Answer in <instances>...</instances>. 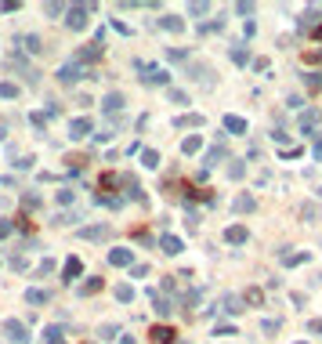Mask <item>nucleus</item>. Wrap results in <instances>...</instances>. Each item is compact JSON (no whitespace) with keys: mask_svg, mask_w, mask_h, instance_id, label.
Masks as SVG:
<instances>
[{"mask_svg":"<svg viewBox=\"0 0 322 344\" xmlns=\"http://www.w3.org/2000/svg\"><path fill=\"white\" fill-rule=\"evenodd\" d=\"M54 76H58V84H66V87L80 84V80H98V73H94V69H84L80 62H62Z\"/></svg>","mask_w":322,"mask_h":344,"instance_id":"nucleus-1","label":"nucleus"},{"mask_svg":"<svg viewBox=\"0 0 322 344\" xmlns=\"http://www.w3.org/2000/svg\"><path fill=\"white\" fill-rule=\"evenodd\" d=\"M90 15H94V4H69L66 8V26L72 29V33H80V29H87Z\"/></svg>","mask_w":322,"mask_h":344,"instance_id":"nucleus-2","label":"nucleus"},{"mask_svg":"<svg viewBox=\"0 0 322 344\" xmlns=\"http://www.w3.org/2000/svg\"><path fill=\"white\" fill-rule=\"evenodd\" d=\"M0 333H4L11 344H26L29 340V330H26L22 319H4V322H0Z\"/></svg>","mask_w":322,"mask_h":344,"instance_id":"nucleus-3","label":"nucleus"},{"mask_svg":"<svg viewBox=\"0 0 322 344\" xmlns=\"http://www.w3.org/2000/svg\"><path fill=\"white\" fill-rule=\"evenodd\" d=\"M102 51H105V48H102V40H94V44H84V48L72 55V62L87 66V62H98V58H102Z\"/></svg>","mask_w":322,"mask_h":344,"instance_id":"nucleus-4","label":"nucleus"},{"mask_svg":"<svg viewBox=\"0 0 322 344\" xmlns=\"http://www.w3.org/2000/svg\"><path fill=\"white\" fill-rule=\"evenodd\" d=\"M94 134V123H90V116H80V120H72L69 123V138L72 142H80V138H90Z\"/></svg>","mask_w":322,"mask_h":344,"instance_id":"nucleus-5","label":"nucleus"},{"mask_svg":"<svg viewBox=\"0 0 322 344\" xmlns=\"http://www.w3.org/2000/svg\"><path fill=\"white\" fill-rule=\"evenodd\" d=\"M148 340H156V344H174L178 340V330L174 326H148Z\"/></svg>","mask_w":322,"mask_h":344,"instance_id":"nucleus-6","label":"nucleus"},{"mask_svg":"<svg viewBox=\"0 0 322 344\" xmlns=\"http://www.w3.org/2000/svg\"><path fill=\"white\" fill-rule=\"evenodd\" d=\"M160 250H163L166 257H178L181 250H185V239H181V236H174V232H166V236L160 239Z\"/></svg>","mask_w":322,"mask_h":344,"instance_id":"nucleus-7","label":"nucleus"},{"mask_svg":"<svg viewBox=\"0 0 322 344\" xmlns=\"http://www.w3.org/2000/svg\"><path fill=\"white\" fill-rule=\"evenodd\" d=\"M145 297L152 301V311H156V315H170V311H174L170 297H163V293H156V290H145Z\"/></svg>","mask_w":322,"mask_h":344,"instance_id":"nucleus-8","label":"nucleus"},{"mask_svg":"<svg viewBox=\"0 0 322 344\" xmlns=\"http://www.w3.org/2000/svg\"><path fill=\"white\" fill-rule=\"evenodd\" d=\"M124 105H127V98L120 95V91H112V95H105V113H109V120L124 116Z\"/></svg>","mask_w":322,"mask_h":344,"instance_id":"nucleus-9","label":"nucleus"},{"mask_svg":"<svg viewBox=\"0 0 322 344\" xmlns=\"http://www.w3.org/2000/svg\"><path fill=\"white\" fill-rule=\"evenodd\" d=\"M224 138H228V134H218V142L206 149V156H203V163H206V167H214V163H221V160H224Z\"/></svg>","mask_w":322,"mask_h":344,"instance_id":"nucleus-10","label":"nucleus"},{"mask_svg":"<svg viewBox=\"0 0 322 344\" xmlns=\"http://www.w3.org/2000/svg\"><path fill=\"white\" fill-rule=\"evenodd\" d=\"M112 236V225H87V228H80V239H109Z\"/></svg>","mask_w":322,"mask_h":344,"instance_id":"nucleus-11","label":"nucleus"},{"mask_svg":"<svg viewBox=\"0 0 322 344\" xmlns=\"http://www.w3.org/2000/svg\"><path fill=\"white\" fill-rule=\"evenodd\" d=\"M109 264H116V268H130L134 254H130L127 246H116V250H109Z\"/></svg>","mask_w":322,"mask_h":344,"instance_id":"nucleus-12","label":"nucleus"},{"mask_svg":"<svg viewBox=\"0 0 322 344\" xmlns=\"http://www.w3.org/2000/svg\"><path fill=\"white\" fill-rule=\"evenodd\" d=\"M232 210H236V214H250V210H257V199H254L250 192H239L236 203H232Z\"/></svg>","mask_w":322,"mask_h":344,"instance_id":"nucleus-13","label":"nucleus"},{"mask_svg":"<svg viewBox=\"0 0 322 344\" xmlns=\"http://www.w3.org/2000/svg\"><path fill=\"white\" fill-rule=\"evenodd\" d=\"M246 236H250V232H246V225H228V228H224V239L232 243V246L246 243Z\"/></svg>","mask_w":322,"mask_h":344,"instance_id":"nucleus-14","label":"nucleus"},{"mask_svg":"<svg viewBox=\"0 0 322 344\" xmlns=\"http://www.w3.org/2000/svg\"><path fill=\"white\" fill-rule=\"evenodd\" d=\"M318 120H322L318 109H304V113H300V131H304V134H312V127H315Z\"/></svg>","mask_w":322,"mask_h":344,"instance_id":"nucleus-15","label":"nucleus"},{"mask_svg":"<svg viewBox=\"0 0 322 344\" xmlns=\"http://www.w3.org/2000/svg\"><path fill=\"white\" fill-rule=\"evenodd\" d=\"M242 297V304H250V308H260V304H264V290H260V286H250L246 293H239Z\"/></svg>","mask_w":322,"mask_h":344,"instance_id":"nucleus-16","label":"nucleus"},{"mask_svg":"<svg viewBox=\"0 0 322 344\" xmlns=\"http://www.w3.org/2000/svg\"><path fill=\"white\" fill-rule=\"evenodd\" d=\"M80 272H84L80 257H69V261H66V268H62V283H72V279L80 275Z\"/></svg>","mask_w":322,"mask_h":344,"instance_id":"nucleus-17","label":"nucleus"},{"mask_svg":"<svg viewBox=\"0 0 322 344\" xmlns=\"http://www.w3.org/2000/svg\"><path fill=\"white\" fill-rule=\"evenodd\" d=\"M188 73H192V80H199V84L214 87V69H210V66H192Z\"/></svg>","mask_w":322,"mask_h":344,"instance_id":"nucleus-18","label":"nucleus"},{"mask_svg":"<svg viewBox=\"0 0 322 344\" xmlns=\"http://www.w3.org/2000/svg\"><path fill=\"white\" fill-rule=\"evenodd\" d=\"M174 127H178V131H185V127H203V116H199V113H185V116L174 120Z\"/></svg>","mask_w":322,"mask_h":344,"instance_id":"nucleus-19","label":"nucleus"},{"mask_svg":"<svg viewBox=\"0 0 322 344\" xmlns=\"http://www.w3.org/2000/svg\"><path fill=\"white\" fill-rule=\"evenodd\" d=\"M224 134H246V120L242 116H224Z\"/></svg>","mask_w":322,"mask_h":344,"instance_id":"nucleus-20","label":"nucleus"},{"mask_svg":"<svg viewBox=\"0 0 322 344\" xmlns=\"http://www.w3.org/2000/svg\"><path fill=\"white\" fill-rule=\"evenodd\" d=\"M18 44H22V51H29V55H40V51H44V40H40L36 33H29V37H22Z\"/></svg>","mask_w":322,"mask_h":344,"instance_id":"nucleus-21","label":"nucleus"},{"mask_svg":"<svg viewBox=\"0 0 322 344\" xmlns=\"http://www.w3.org/2000/svg\"><path fill=\"white\" fill-rule=\"evenodd\" d=\"M199 149H203V134H188L185 142H181V152H185V156H196Z\"/></svg>","mask_w":322,"mask_h":344,"instance_id":"nucleus-22","label":"nucleus"},{"mask_svg":"<svg viewBox=\"0 0 322 344\" xmlns=\"http://www.w3.org/2000/svg\"><path fill=\"white\" fill-rule=\"evenodd\" d=\"M221 311H228V315H236V311H242V297L239 293H228L221 301Z\"/></svg>","mask_w":322,"mask_h":344,"instance_id":"nucleus-23","label":"nucleus"},{"mask_svg":"<svg viewBox=\"0 0 322 344\" xmlns=\"http://www.w3.org/2000/svg\"><path fill=\"white\" fill-rule=\"evenodd\" d=\"M116 185H120V174H116V170H105V174L98 178V189H102V192H109V189H116Z\"/></svg>","mask_w":322,"mask_h":344,"instance_id":"nucleus-24","label":"nucleus"},{"mask_svg":"<svg viewBox=\"0 0 322 344\" xmlns=\"http://www.w3.org/2000/svg\"><path fill=\"white\" fill-rule=\"evenodd\" d=\"M44 344H66L62 326H48V330H44Z\"/></svg>","mask_w":322,"mask_h":344,"instance_id":"nucleus-25","label":"nucleus"},{"mask_svg":"<svg viewBox=\"0 0 322 344\" xmlns=\"http://www.w3.org/2000/svg\"><path fill=\"white\" fill-rule=\"evenodd\" d=\"M228 163H232V167H228V178H232V181L246 178V163H242V160H228Z\"/></svg>","mask_w":322,"mask_h":344,"instance_id":"nucleus-26","label":"nucleus"},{"mask_svg":"<svg viewBox=\"0 0 322 344\" xmlns=\"http://www.w3.org/2000/svg\"><path fill=\"white\" fill-rule=\"evenodd\" d=\"M160 26H163V29H170V33H181V29H185V22H181L178 15H163Z\"/></svg>","mask_w":322,"mask_h":344,"instance_id":"nucleus-27","label":"nucleus"},{"mask_svg":"<svg viewBox=\"0 0 322 344\" xmlns=\"http://www.w3.org/2000/svg\"><path fill=\"white\" fill-rule=\"evenodd\" d=\"M232 62H236V66H246V62H250V48H246V44H236V48H232Z\"/></svg>","mask_w":322,"mask_h":344,"instance_id":"nucleus-28","label":"nucleus"},{"mask_svg":"<svg viewBox=\"0 0 322 344\" xmlns=\"http://www.w3.org/2000/svg\"><path fill=\"white\" fill-rule=\"evenodd\" d=\"M102 286H105V283H102V279H98V275H90V279H87V283L80 286V297H90V293H98Z\"/></svg>","mask_w":322,"mask_h":344,"instance_id":"nucleus-29","label":"nucleus"},{"mask_svg":"<svg viewBox=\"0 0 322 344\" xmlns=\"http://www.w3.org/2000/svg\"><path fill=\"white\" fill-rule=\"evenodd\" d=\"M26 301H29V304H48L51 293H48V290H26Z\"/></svg>","mask_w":322,"mask_h":344,"instance_id":"nucleus-30","label":"nucleus"},{"mask_svg":"<svg viewBox=\"0 0 322 344\" xmlns=\"http://www.w3.org/2000/svg\"><path fill=\"white\" fill-rule=\"evenodd\" d=\"M142 167L156 170V167H160V152H156V149H145V152H142Z\"/></svg>","mask_w":322,"mask_h":344,"instance_id":"nucleus-31","label":"nucleus"},{"mask_svg":"<svg viewBox=\"0 0 322 344\" xmlns=\"http://www.w3.org/2000/svg\"><path fill=\"white\" fill-rule=\"evenodd\" d=\"M116 301L130 304V301H134V286H130V283H120V286H116Z\"/></svg>","mask_w":322,"mask_h":344,"instance_id":"nucleus-32","label":"nucleus"},{"mask_svg":"<svg viewBox=\"0 0 322 344\" xmlns=\"http://www.w3.org/2000/svg\"><path fill=\"white\" fill-rule=\"evenodd\" d=\"M279 330H282V319H260V333L272 337V333H279Z\"/></svg>","mask_w":322,"mask_h":344,"instance_id":"nucleus-33","label":"nucleus"},{"mask_svg":"<svg viewBox=\"0 0 322 344\" xmlns=\"http://www.w3.org/2000/svg\"><path fill=\"white\" fill-rule=\"evenodd\" d=\"M62 163H69L72 170H80L84 163H90V156H84V152H72V156H66V160H62Z\"/></svg>","mask_w":322,"mask_h":344,"instance_id":"nucleus-34","label":"nucleus"},{"mask_svg":"<svg viewBox=\"0 0 322 344\" xmlns=\"http://www.w3.org/2000/svg\"><path fill=\"white\" fill-rule=\"evenodd\" d=\"M116 333H120V326H116V322H105V326H98V337H102V340H112Z\"/></svg>","mask_w":322,"mask_h":344,"instance_id":"nucleus-35","label":"nucleus"},{"mask_svg":"<svg viewBox=\"0 0 322 344\" xmlns=\"http://www.w3.org/2000/svg\"><path fill=\"white\" fill-rule=\"evenodd\" d=\"M308 257H312L308 250H300V254H282V264H304Z\"/></svg>","mask_w":322,"mask_h":344,"instance_id":"nucleus-36","label":"nucleus"},{"mask_svg":"<svg viewBox=\"0 0 322 344\" xmlns=\"http://www.w3.org/2000/svg\"><path fill=\"white\" fill-rule=\"evenodd\" d=\"M304 84L308 91H322V73H304Z\"/></svg>","mask_w":322,"mask_h":344,"instance_id":"nucleus-37","label":"nucleus"},{"mask_svg":"<svg viewBox=\"0 0 322 344\" xmlns=\"http://www.w3.org/2000/svg\"><path fill=\"white\" fill-rule=\"evenodd\" d=\"M76 221H80V214H76V210H66V214L54 217V225H76Z\"/></svg>","mask_w":322,"mask_h":344,"instance_id":"nucleus-38","label":"nucleus"},{"mask_svg":"<svg viewBox=\"0 0 322 344\" xmlns=\"http://www.w3.org/2000/svg\"><path fill=\"white\" fill-rule=\"evenodd\" d=\"M0 98H18V84H0Z\"/></svg>","mask_w":322,"mask_h":344,"instance_id":"nucleus-39","label":"nucleus"},{"mask_svg":"<svg viewBox=\"0 0 322 344\" xmlns=\"http://www.w3.org/2000/svg\"><path fill=\"white\" fill-rule=\"evenodd\" d=\"M300 217H304V221H315V217H318V207H315V203H304V207H300Z\"/></svg>","mask_w":322,"mask_h":344,"instance_id":"nucleus-40","label":"nucleus"},{"mask_svg":"<svg viewBox=\"0 0 322 344\" xmlns=\"http://www.w3.org/2000/svg\"><path fill=\"white\" fill-rule=\"evenodd\" d=\"M22 207H26V210H36V207H40V196H36V192H26V196H22Z\"/></svg>","mask_w":322,"mask_h":344,"instance_id":"nucleus-41","label":"nucleus"},{"mask_svg":"<svg viewBox=\"0 0 322 344\" xmlns=\"http://www.w3.org/2000/svg\"><path fill=\"white\" fill-rule=\"evenodd\" d=\"M14 228H18V232H33V221H29L26 214H18V217H14Z\"/></svg>","mask_w":322,"mask_h":344,"instance_id":"nucleus-42","label":"nucleus"},{"mask_svg":"<svg viewBox=\"0 0 322 344\" xmlns=\"http://www.w3.org/2000/svg\"><path fill=\"white\" fill-rule=\"evenodd\" d=\"M51 272H54V257H44L40 268H36V275H51Z\"/></svg>","mask_w":322,"mask_h":344,"instance_id":"nucleus-43","label":"nucleus"},{"mask_svg":"<svg viewBox=\"0 0 322 344\" xmlns=\"http://www.w3.org/2000/svg\"><path fill=\"white\" fill-rule=\"evenodd\" d=\"M54 199H58V207H69V203H72V192H69V189H58Z\"/></svg>","mask_w":322,"mask_h":344,"instance_id":"nucleus-44","label":"nucleus"},{"mask_svg":"<svg viewBox=\"0 0 322 344\" xmlns=\"http://www.w3.org/2000/svg\"><path fill=\"white\" fill-rule=\"evenodd\" d=\"M14 232V221H8V217H0V239H8Z\"/></svg>","mask_w":322,"mask_h":344,"instance_id":"nucleus-45","label":"nucleus"},{"mask_svg":"<svg viewBox=\"0 0 322 344\" xmlns=\"http://www.w3.org/2000/svg\"><path fill=\"white\" fill-rule=\"evenodd\" d=\"M174 290H178V279H174V275H163V297L174 293Z\"/></svg>","mask_w":322,"mask_h":344,"instance_id":"nucleus-46","label":"nucleus"},{"mask_svg":"<svg viewBox=\"0 0 322 344\" xmlns=\"http://www.w3.org/2000/svg\"><path fill=\"white\" fill-rule=\"evenodd\" d=\"M170 102H174V105H188V95H185V91H178V87H174V91H170Z\"/></svg>","mask_w":322,"mask_h":344,"instance_id":"nucleus-47","label":"nucleus"},{"mask_svg":"<svg viewBox=\"0 0 322 344\" xmlns=\"http://www.w3.org/2000/svg\"><path fill=\"white\" fill-rule=\"evenodd\" d=\"M134 239H138V243H145V246H152V236H148V228H134Z\"/></svg>","mask_w":322,"mask_h":344,"instance_id":"nucleus-48","label":"nucleus"},{"mask_svg":"<svg viewBox=\"0 0 322 344\" xmlns=\"http://www.w3.org/2000/svg\"><path fill=\"white\" fill-rule=\"evenodd\" d=\"M304 62L308 66H322V51H304Z\"/></svg>","mask_w":322,"mask_h":344,"instance_id":"nucleus-49","label":"nucleus"},{"mask_svg":"<svg viewBox=\"0 0 322 344\" xmlns=\"http://www.w3.org/2000/svg\"><path fill=\"white\" fill-rule=\"evenodd\" d=\"M130 275L134 279H145L148 275V264H130Z\"/></svg>","mask_w":322,"mask_h":344,"instance_id":"nucleus-50","label":"nucleus"},{"mask_svg":"<svg viewBox=\"0 0 322 344\" xmlns=\"http://www.w3.org/2000/svg\"><path fill=\"white\" fill-rule=\"evenodd\" d=\"M29 123H33L36 131H44V123H48V116H44V113H33V116H29Z\"/></svg>","mask_w":322,"mask_h":344,"instance_id":"nucleus-51","label":"nucleus"},{"mask_svg":"<svg viewBox=\"0 0 322 344\" xmlns=\"http://www.w3.org/2000/svg\"><path fill=\"white\" fill-rule=\"evenodd\" d=\"M44 11H48V15H51V19H54V15H66V4H54V0H51V4H48V8H44Z\"/></svg>","mask_w":322,"mask_h":344,"instance_id":"nucleus-52","label":"nucleus"},{"mask_svg":"<svg viewBox=\"0 0 322 344\" xmlns=\"http://www.w3.org/2000/svg\"><path fill=\"white\" fill-rule=\"evenodd\" d=\"M14 167H18V170H29V167H33V160H29V156H14Z\"/></svg>","mask_w":322,"mask_h":344,"instance_id":"nucleus-53","label":"nucleus"},{"mask_svg":"<svg viewBox=\"0 0 322 344\" xmlns=\"http://www.w3.org/2000/svg\"><path fill=\"white\" fill-rule=\"evenodd\" d=\"M236 11L239 15H254V4H250V0H242V4H236Z\"/></svg>","mask_w":322,"mask_h":344,"instance_id":"nucleus-54","label":"nucleus"},{"mask_svg":"<svg viewBox=\"0 0 322 344\" xmlns=\"http://www.w3.org/2000/svg\"><path fill=\"white\" fill-rule=\"evenodd\" d=\"M286 105H290V109H300V105H304V98H300V95H290V98H286Z\"/></svg>","mask_w":322,"mask_h":344,"instance_id":"nucleus-55","label":"nucleus"},{"mask_svg":"<svg viewBox=\"0 0 322 344\" xmlns=\"http://www.w3.org/2000/svg\"><path fill=\"white\" fill-rule=\"evenodd\" d=\"M94 138H98V142H109V138H116V131H112V127H105V131H102V134H94Z\"/></svg>","mask_w":322,"mask_h":344,"instance_id":"nucleus-56","label":"nucleus"},{"mask_svg":"<svg viewBox=\"0 0 322 344\" xmlns=\"http://www.w3.org/2000/svg\"><path fill=\"white\" fill-rule=\"evenodd\" d=\"M188 11L192 15H206V4H199V0H196V4H188Z\"/></svg>","mask_w":322,"mask_h":344,"instance_id":"nucleus-57","label":"nucleus"},{"mask_svg":"<svg viewBox=\"0 0 322 344\" xmlns=\"http://www.w3.org/2000/svg\"><path fill=\"white\" fill-rule=\"evenodd\" d=\"M308 333H322V319H312L308 322Z\"/></svg>","mask_w":322,"mask_h":344,"instance_id":"nucleus-58","label":"nucleus"},{"mask_svg":"<svg viewBox=\"0 0 322 344\" xmlns=\"http://www.w3.org/2000/svg\"><path fill=\"white\" fill-rule=\"evenodd\" d=\"M312 152H315V160H322V138H315V145H312Z\"/></svg>","mask_w":322,"mask_h":344,"instance_id":"nucleus-59","label":"nucleus"},{"mask_svg":"<svg viewBox=\"0 0 322 344\" xmlns=\"http://www.w3.org/2000/svg\"><path fill=\"white\" fill-rule=\"evenodd\" d=\"M312 40H318V44H322V22H318V26L312 29Z\"/></svg>","mask_w":322,"mask_h":344,"instance_id":"nucleus-60","label":"nucleus"},{"mask_svg":"<svg viewBox=\"0 0 322 344\" xmlns=\"http://www.w3.org/2000/svg\"><path fill=\"white\" fill-rule=\"evenodd\" d=\"M120 344H134V337H127V333H120Z\"/></svg>","mask_w":322,"mask_h":344,"instance_id":"nucleus-61","label":"nucleus"},{"mask_svg":"<svg viewBox=\"0 0 322 344\" xmlns=\"http://www.w3.org/2000/svg\"><path fill=\"white\" fill-rule=\"evenodd\" d=\"M4 134H8V123H0V138H4Z\"/></svg>","mask_w":322,"mask_h":344,"instance_id":"nucleus-62","label":"nucleus"},{"mask_svg":"<svg viewBox=\"0 0 322 344\" xmlns=\"http://www.w3.org/2000/svg\"><path fill=\"white\" fill-rule=\"evenodd\" d=\"M297 344H308V340H297Z\"/></svg>","mask_w":322,"mask_h":344,"instance_id":"nucleus-63","label":"nucleus"}]
</instances>
